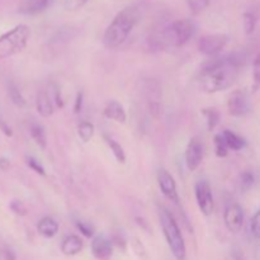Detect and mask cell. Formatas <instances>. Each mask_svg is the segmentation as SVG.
Wrapping results in <instances>:
<instances>
[{
    "label": "cell",
    "instance_id": "1",
    "mask_svg": "<svg viewBox=\"0 0 260 260\" xmlns=\"http://www.w3.org/2000/svg\"><path fill=\"white\" fill-rule=\"evenodd\" d=\"M243 58L238 55L218 58L202 69L200 86L205 93H218L233 86L239 76Z\"/></svg>",
    "mask_w": 260,
    "mask_h": 260
},
{
    "label": "cell",
    "instance_id": "2",
    "mask_svg": "<svg viewBox=\"0 0 260 260\" xmlns=\"http://www.w3.org/2000/svg\"><path fill=\"white\" fill-rule=\"evenodd\" d=\"M141 18L139 8L129 5L122 9L107 27L103 36V43L107 48H117L127 40Z\"/></svg>",
    "mask_w": 260,
    "mask_h": 260
},
{
    "label": "cell",
    "instance_id": "3",
    "mask_svg": "<svg viewBox=\"0 0 260 260\" xmlns=\"http://www.w3.org/2000/svg\"><path fill=\"white\" fill-rule=\"evenodd\" d=\"M159 220L162 233H164L165 240H167L172 254L175 256V259L184 260L185 254H187L184 238H183L182 231H180L174 216L164 206L159 207Z\"/></svg>",
    "mask_w": 260,
    "mask_h": 260
},
{
    "label": "cell",
    "instance_id": "4",
    "mask_svg": "<svg viewBox=\"0 0 260 260\" xmlns=\"http://www.w3.org/2000/svg\"><path fill=\"white\" fill-rule=\"evenodd\" d=\"M30 29L25 24H18L0 36V60H5L22 52L29 41Z\"/></svg>",
    "mask_w": 260,
    "mask_h": 260
},
{
    "label": "cell",
    "instance_id": "5",
    "mask_svg": "<svg viewBox=\"0 0 260 260\" xmlns=\"http://www.w3.org/2000/svg\"><path fill=\"white\" fill-rule=\"evenodd\" d=\"M196 33V24L190 19H178L170 23L160 35L162 43L172 47H183Z\"/></svg>",
    "mask_w": 260,
    "mask_h": 260
},
{
    "label": "cell",
    "instance_id": "6",
    "mask_svg": "<svg viewBox=\"0 0 260 260\" xmlns=\"http://www.w3.org/2000/svg\"><path fill=\"white\" fill-rule=\"evenodd\" d=\"M229 37L223 33L206 35L198 41V50L205 56H216L228 45Z\"/></svg>",
    "mask_w": 260,
    "mask_h": 260
},
{
    "label": "cell",
    "instance_id": "7",
    "mask_svg": "<svg viewBox=\"0 0 260 260\" xmlns=\"http://www.w3.org/2000/svg\"><path fill=\"white\" fill-rule=\"evenodd\" d=\"M196 201L200 207V211L205 216H211L215 208V202H213L212 189L210 187V183L207 180H198L194 187Z\"/></svg>",
    "mask_w": 260,
    "mask_h": 260
},
{
    "label": "cell",
    "instance_id": "8",
    "mask_svg": "<svg viewBox=\"0 0 260 260\" xmlns=\"http://www.w3.org/2000/svg\"><path fill=\"white\" fill-rule=\"evenodd\" d=\"M229 113L233 117H243L250 111V102L245 91L235 90L229 95L228 99Z\"/></svg>",
    "mask_w": 260,
    "mask_h": 260
},
{
    "label": "cell",
    "instance_id": "9",
    "mask_svg": "<svg viewBox=\"0 0 260 260\" xmlns=\"http://www.w3.org/2000/svg\"><path fill=\"white\" fill-rule=\"evenodd\" d=\"M157 184H159L160 190H161L165 198H168L170 202L177 203V205L179 203L177 183H175L174 178H173V175L168 170L160 169L157 172Z\"/></svg>",
    "mask_w": 260,
    "mask_h": 260
},
{
    "label": "cell",
    "instance_id": "10",
    "mask_svg": "<svg viewBox=\"0 0 260 260\" xmlns=\"http://www.w3.org/2000/svg\"><path fill=\"white\" fill-rule=\"evenodd\" d=\"M223 221L225 226L230 233L238 234L243 229L244 225V211L241 206L233 203L226 207L225 213H223Z\"/></svg>",
    "mask_w": 260,
    "mask_h": 260
},
{
    "label": "cell",
    "instance_id": "11",
    "mask_svg": "<svg viewBox=\"0 0 260 260\" xmlns=\"http://www.w3.org/2000/svg\"><path fill=\"white\" fill-rule=\"evenodd\" d=\"M203 160V145L198 137H192L185 149V164L190 172L198 169Z\"/></svg>",
    "mask_w": 260,
    "mask_h": 260
},
{
    "label": "cell",
    "instance_id": "12",
    "mask_svg": "<svg viewBox=\"0 0 260 260\" xmlns=\"http://www.w3.org/2000/svg\"><path fill=\"white\" fill-rule=\"evenodd\" d=\"M91 254L98 260H109L113 254V243L106 236H95L91 241Z\"/></svg>",
    "mask_w": 260,
    "mask_h": 260
},
{
    "label": "cell",
    "instance_id": "13",
    "mask_svg": "<svg viewBox=\"0 0 260 260\" xmlns=\"http://www.w3.org/2000/svg\"><path fill=\"white\" fill-rule=\"evenodd\" d=\"M50 5V0H22L18 12L23 15H36L45 12Z\"/></svg>",
    "mask_w": 260,
    "mask_h": 260
},
{
    "label": "cell",
    "instance_id": "14",
    "mask_svg": "<svg viewBox=\"0 0 260 260\" xmlns=\"http://www.w3.org/2000/svg\"><path fill=\"white\" fill-rule=\"evenodd\" d=\"M103 116L112 121L119 122V123H124L127 121L126 111H124L123 106L117 101H111L107 104L103 111Z\"/></svg>",
    "mask_w": 260,
    "mask_h": 260
},
{
    "label": "cell",
    "instance_id": "15",
    "mask_svg": "<svg viewBox=\"0 0 260 260\" xmlns=\"http://www.w3.org/2000/svg\"><path fill=\"white\" fill-rule=\"evenodd\" d=\"M36 108H37L38 113L42 117H45V118L52 116L53 112H55V106H53L52 101L50 99L46 90H40L37 93V96H36Z\"/></svg>",
    "mask_w": 260,
    "mask_h": 260
},
{
    "label": "cell",
    "instance_id": "16",
    "mask_svg": "<svg viewBox=\"0 0 260 260\" xmlns=\"http://www.w3.org/2000/svg\"><path fill=\"white\" fill-rule=\"evenodd\" d=\"M83 250V241L79 236L69 235L66 236L61 244V251L66 256H74Z\"/></svg>",
    "mask_w": 260,
    "mask_h": 260
},
{
    "label": "cell",
    "instance_id": "17",
    "mask_svg": "<svg viewBox=\"0 0 260 260\" xmlns=\"http://www.w3.org/2000/svg\"><path fill=\"white\" fill-rule=\"evenodd\" d=\"M37 231L40 233V235H42L43 238L51 239L53 236L57 235L58 233V223L53 220L52 217H42L37 223Z\"/></svg>",
    "mask_w": 260,
    "mask_h": 260
},
{
    "label": "cell",
    "instance_id": "18",
    "mask_svg": "<svg viewBox=\"0 0 260 260\" xmlns=\"http://www.w3.org/2000/svg\"><path fill=\"white\" fill-rule=\"evenodd\" d=\"M222 136L225 139L226 144H228L229 149L233 150V151H240V150H243L246 146L245 139L239 136L238 134H235L231 129H225L222 132Z\"/></svg>",
    "mask_w": 260,
    "mask_h": 260
},
{
    "label": "cell",
    "instance_id": "19",
    "mask_svg": "<svg viewBox=\"0 0 260 260\" xmlns=\"http://www.w3.org/2000/svg\"><path fill=\"white\" fill-rule=\"evenodd\" d=\"M29 134L33 141L40 146V149L45 150L47 147V136H46V131L41 124L32 123L29 127Z\"/></svg>",
    "mask_w": 260,
    "mask_h": 260
},
{
    "label": "cell",
    "instance_id": "20",
    "mask_svg": "<svg viewBox=\"0 0 260 260\" xmlns=\"http://www.w3.org/2000/svg\"><path fill=\"white\" fill-rule=\"evenodd\" d=\"M145 94H146L147 102L150 103H160L161 99V88L160 84L155 80H149L145 86Z\"/></svg>",
    "mask_w": 260,
    "mask_h": 260
},
{
    "label": "cell",
    "instance_id": "21",
    "mask_svg": "<svg viewBox=\"0 0 260 260\" xmlns=\"http://www.w3.org/2000/svg\"><path fill=\"white\" fill-rule=\"evenodd\" d=\"M103 139L104 141H106V144L108 145L109 149H111L112 154L114 155L117 161H118L119 164H124V162H126V154H124V150L123 147L121 146V144H118L116 140H113L111 136H108V135L106 134L103 135Z\"/></svg>",
    "mask_w": 260,
    "mask_h": 260
},
{
    "label": "cell",
    "instance_id": "22",
    "mask_svg": "<svg viewBox=\"0 0 260 260\" xmlns=\"http://www.w3.org/2000/svg\"><path fill=\"white\" fill-rule=\"evenodd\" d=\"M94 132H95V127L91 122L83 121L78 124V135L81 139V141L89 142L94 136Z\"/></svg>",
    "mask_w": 260,
    "mask_h": 260
},
{
    "label": "cell",
    "instance_id": "23",
    "mask_svg": "<svg viewBox=\"0 0 260 260\" xmlns=\"http://www.w3.org/2000/svg\"><path fill=\"white\" fill-rule=\"evenodd\" d=\"M8 95H9L13 104H15V106L19 107V108L25 106L24 96L22 95V93H20V90L18 89V86L15 85L13 81H9V83H8Z\"/></svg>",
    "mask_w": 260,
    "mask_h": 260
},
{
    "label": "cell",
    "instance_id": "24",
    "mask_svg": "<svg viewBox=\"0 0 260 260\" xmlns=\"http://www.w3.org/2000/svg\"><path fill=\"white\" fill-rule=\"evenodd\" d=\"M202 114L206 117V121H207L208 131L212 132L217 127L218 122H220V112L215 108H205L202 109Z\"/></svg>",
    "mask_w": 260,
    "mask_h": 260
},
{
    "label": "cell",
    "instance_id": "25",
    "mask_svg": "<svg viewBox=\"0 0 260 260\" xmlns=\"http://www.w3.org/2000/svg\"><path fill=\"white\" fill-rule=\"evenodd\" d=\"M46 91H47L48 96H50V99L52 101L55 108H62L63 101H62V98H61V91H60V88H58L57 84L51 83L50 85L47 86V89H46Z\"/></svg>",
    "mask_w": 260,
    "mask_h": 260
},
{
    "label": "cell",
    "instance_id": "26",
    "mask_svg": "<svg viewBox=\"0 0 260 260\" xmlns=\"http://www.w3.org/2000/svg\"><path fill=\"white\" fill-rule=\"evenodd\" d=\"M229 146L223 139L222 134H218L215 136V151L218 157H226L229 155Z\"/></svg>",
    "mask_w": 260,
    "mask_h": 260
},
{
    "label": "cell",
    "instance_id": "27",
    "mask_svg": "<svg viewBox=\"0 0 260 260\" xmlns=\"http://www.w3.org/2000/svg\"><path fill=\"white\" fill-rule=\"evenodd\" d=\"M187 5L190 13L197 15L210 7V0H187Z\"/></svg>",
    "mask_w": 260,
    "mask_h": 260
},
{
    "label": "cell",
    "instance_id": "28",
    "mask_svg": "<svg viewBox=\"0 0 260 260\" xmlns=\"http://www.w3.org/2000/svg\"><path fill=\"white\" fill-rule=\"evenodd\" d=\"M243 24H244V30H245L246 35H251L255 29L256 25V17L254 13L246 12L243 15Z\"/></svg>",
    "mask_w": 260,
    "mask_h": 260
},
{
    "label": "cell",
    "instance_id": "29",
    "mask_svg": "<svg viewBox=\"0 0 260 260\" xmlns=\"http://www.w3.org/2000/svg\"><path fill=\"white\" fill-rule=\"evenodd\" d=\"M25 162H27V165L29 169H32L35 173H37V174L45 177L46 175L45 168H43V165L41 164L37 159H35L33 156H25Z\"/></svg>",
    "mask_w": 260,
    "mask_h": 260
},
{
    "label": "cell",
    "instance_id": "30",
    "mask_svg": "<svg viewBox=\"0 0 260 260\" xmlns=\"http://www.w3.org/2000/svg\"><path fill=\"white\" fill-rule=\"evenodd\" d=\"M131 245H132V249H134L135 254H136V255L139 256L140 259L147 260V256H149V255H147L146 249H145V246L142 245V243L139 240V239H136V238L132 239Z\"/></svg>",
    "mask_w": 260,
    "mask_h": 260
},
{
    "label": "cell",
    "instance_id": "31",
    "mask_svg": "<svg viewBox=\"0 0 260 260\" xmlns=\"http://www.w3.org/2000/svg\"><path fill=\"white\" fill-rule=\"evenodd\" d=\"M254 184V175L250 172H244L240 175V188L241 190L250 189Z\"/></svg>",
    "mask_w": 260,
    "mask_h": 260
},
{
    "label": "cell",
    "instance_id": "32",
    "mask_svg": "<svg viewBox=\"0 0 260 260\" xmlns=\"http://www.w3.org/2000/svg\"><path fill=\"white\" fill-rule=\"evenodd\" d=\"M76 228L78 230L83 234L85 238H93L94 236V228L88 222H84V221H78L76 222Z\"/></svg>",
    "mask_w": 260,
    "mask_h": 260
},
{
    "label": "cell",
    "instance_id": "33",
    "mask_svg": "<svg viewBox=\"0 0 260 260\" xmlns=\"http://www.w3.org/2000/svg\"><path fill=\"white\" fill-rule=\"evenodd\" d=\"M89 0H65L63 2V8H65L68 12H74V10L80 9L81 7L88 3Z\"/></svg>",
    "mask_w": 260,
    "mask_h": 260
},
{
    "label": "cell",
    "instance_id": "34",
    "mask_svg": "<svg viewBox=\"0 0 260 260\" xmlns=\"http://www.w3.org/2000/svg\"><path fill=\"white\" fill-rule=\"evenodd\" d=\"M250 230L251 234L254 235V238L260 239V211H258V212L253 216V218H251Z\"/></svg>",
    "mask_w": 260,
    "mask_h": 260
},
{
    "label": "cell",
    "instance_id": "35",
    "mask_svg": "<svg viewBox=\"0 0 260 260\" xmlns=\"http://www.w3.org/2000/svg\"><path fill=\"white\" fill-rule=\"evenodd\" d=\"M10 210L18 216H25L27 215V207L24 206V203L20 202V201H12L10 202Z\"/></svg>",
    "mask_w": 260,
    "mask_h": 260
},
{
    "label": "cell",
    "instance_id": "36",
    "mask_svg": "<svg viewBox=\"0 0 260 260\" xmlns=\"http://www.w3.org/2000/svg\"><path fill=\"white\" fill-rule=\"evenodd\" d=\"M254 89H258L260 86V53L254 61Z\"/></svg>",
    "mask_w": 260,
    "mask_h": 260
},
{
    "label": "cell",
    "instance_id": "37",
    "mask_svg": "<svg viewBox=\"0 0 260 260\" xmlns=\"http://www.w3.org/2000/svg\"><path fill=\"white\" fill-rule=\"evenodd\" d=\"M149 109L151 116L154 117L155 119H159L160 117L162 116V106L161 103H150Z\"/></svg>",
    "mask_w": 260,
    "mask_h": 260
},
{
    "label": "cell",
    "instance_id": "38",
    "mask_svg": "<svg viewBox=\"0 0 260 260\" xmlns=\"http://www.w3.org/2000/svg\"><path fill=\"white\" fill-rule=\"evenodd\" d=\"M83 99H84V95L81 91H79L78 94H76V99H75V104H74V113L78 114L80 113L81 109H83Z\"/></svg>",
    "mask_w": 260,
    "mask_h": 260
},
{
    "label": "cell",
    "instance_id": "39",
    "mask_svg": "<svg viewBox=\"0 0 260 260\" xmlns=\"http://www.w3.org/2000/svg\"><path fill=\"white\" fill-rule=\"evenodd\" d=\"M0 131H2L4 135H7V136L9 137L13 136L12 128H10L9 124H8L5 121H3V119H0Z\"/></svg>",
    "mask_w": 260,
    "mask_h": 260
},
{
    "label": "cell",
    "instance_id": "40",
    "mask_svg": "<svg viewBox=\"0 0 260 260\" xmlns=\"http://www.w3.org/2000/svg\"><path fill=\"white\" fill-rule=\"evenodd\" d=\"M9 167H10L9 159H7V157H0V170L7 172V170L9 169Z\"/></svg>",
    "mask_w": 260,
    "mask_h": 260
},
{
    "label": "cell",
    "instance_id": "41",
    "mask_svg": "<svg viewBox=\"0 0 260 260\" xmlns=\"http://www.w3.org/2000/svg\"><path fill=\"white\" fill-rule=\"evenodd\" d=\"M231 256H233V260H245L244 259V255L241 254V251L238 250V249H235V250L233 251Z\"/></svg>",
    "mask_w": 260,
    "mask_h": 260
},
{
    "label": "cell",
    "instance_id": "42",
    "mask_svg": "<svg viewBox=\"0 0 260 260\" xmlns=\"http://www.w3.org/2000/svg\"><path fill=\"white\" fill-rule=\"evenodd\" d=\"M5 255H7V260H15V255L12 253V251H7Z\"/></svg>",
    "mask_w": 260,
    "mask_h": 260
}]
</instances>
